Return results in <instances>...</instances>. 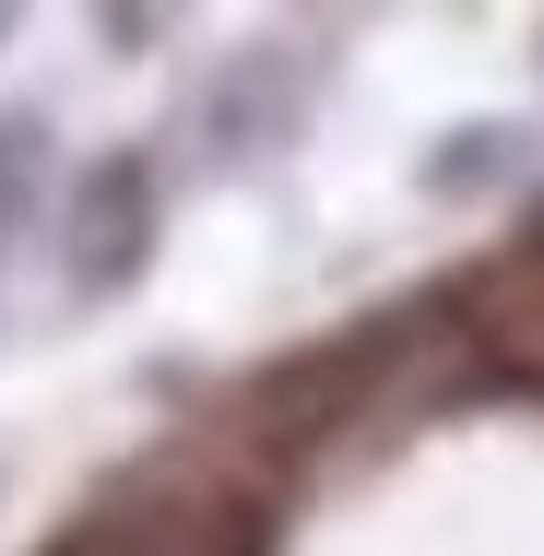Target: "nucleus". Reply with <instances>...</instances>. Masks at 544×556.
<instances>
[{"label":"nucleus","instance_id":"f257e3e1","mask_svg":"<svg viewBox=\"0 0 544 556\" xmlns=\"http://www.w3.org/2000/svg\"><path fill=\"white\" fill-rule=\"evenodd\" d=\"M497 154H509V130H473V142H450V166H438V178H450V190H473V178H497Z\"/></svg>","mask_w":544,"mask_h":556}]
</instances>
